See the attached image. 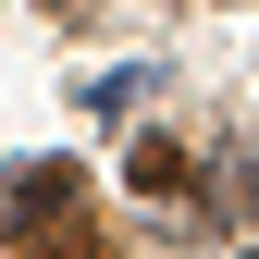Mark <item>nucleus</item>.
Listing matches in <instances>:
<instances>
[{"instance_id": "1", "label": "nucleus", "mask_w": 259, "mask_h": 259, "mask_svg": "<svg viewBox=\"0 0 259 259\" xmlns=\"http://www.w3.org/2000/svg\"><path fill=\"white\" fill-rule=\"evenodd\" d=\"M0 235L25 259H99V210H87L74 160H13L0 173Z\"/></svg>"}, {"instance_id": "2", "label": "nucleus", "mask_w": 259, "mask_h": 259, "mask_svg": "<svg viewBox=\"0 0 259 259\" xmlns=\"http://www.w3.org/2000/svg\"><path fill=\"white\" fill-rule=\"evenodd\" d=\"M123 173H136V198H185V185H198V148H185V136H136Z\"/></svg>"}]
</instances>
